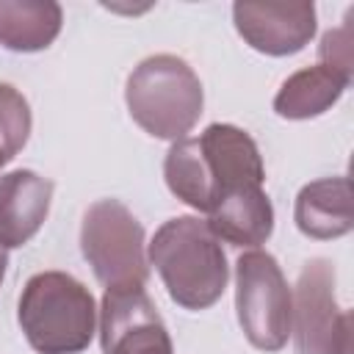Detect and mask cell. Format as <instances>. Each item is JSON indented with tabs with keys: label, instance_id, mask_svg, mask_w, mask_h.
I'll return each mask as SVG.
<instances>
[{
	"label": "cell",
	"instance_id": "obj_14",
	"mask_svg": "<svg viewBox=\"0 0 354 354\" xmlns=\"http://www.w3.org/2000/svg\"><path fill=\"white\" fill-rule=\"evenodd\" d=\"M351 80H346L343 75H337L335 69L315 64V66H304L299 72H293L277 91L274 97V111L282 119H315L321 113H326L348 88Z\"/></svg>",
	"mask_w": 354,
	"mask_h": 354
},
{
	"label": "cell",
	"instance_id": "obj_15",
	"mask_svg": "<svg viewBox=\"0 0 354 354\" xmlns=\"http://www.w3.org/2000/svg\"><path fill=\"white\" fill-rule=\"evenodd\" d=\"M30 105L11 83H0V169L8 166L30 136Z\"/></svg>",
	"mask_w": 354,
	"mask_h": 354
},
{
	"label": "cell",
	"instance_id": "obj_17",
	"mask_svg": "<svg viewBox=\"0 0 354 354\" xmlns=\"http://www.w3.org/2000/svg\"><path fill=\"white\" fill-rule=\"evenodd\" d=\"M6 268H8V252L0 246V285H3V279H6Z\"/></svg>",
	"mask_w": 354,
	"mask_h": 354
},
{
	"label": "cell",
	"instance_id": "obj_4",
	"mask_svg": "<svg viewBox=\"0 0 354 354\" xmlns=\"http://www.w3.org/2000/svg\"><path fill=\"white\" fill-rule=\"evenodd\" d=\"M144 227L119 199H97L80 224V252L105 290L144 288L149 260Z\"/></svg>",
	"mask_w": 354,
	"mask_h": 354
},
{
	"label": "cell",
	"instance_id": "obj_7",
	"mask_svg": "<svg viewBox=\"0 0 354 354\" xmlns=\"http://www.w3.org/2000/svg\"><path fill=\"white\" fill-rule=\"evenodd\" d=\"M97 326L102 354H174L169 329L144 288L105 290Z\"/></svg>",
	"mask_w": 354,
	"mask_h": 354
},
{
	"label": "cell",
	"instance_id": "obj_13",
	"mask_svg": "<svg viewBox=\"0 0 354 354\" xmlns=\"http://www.w3.org/2000/svg\"><path fill=\"white\" fill-rule=\"evenodd\" d=\"M64 25V11L53 0H0V44L14 53L47 50Z\"/></svg>",
	"mask_w": 354,
	"mask_h": 354
},
{
	"label": "cell",
	"instance_id": "obj_16",
	"mask_svg": "<svg viewBox=\"0 0 354 354\" xmlns=\"http://www.w3.org/2000/svg\"><path fill=\"white\" fill-rule=\"evenodd\" d=\"M318 64L335 69L337 75H343L346 80H351L354 75V58H351V22L346 19V25L335 28V30H326L321 36V44H318Z\"/></svg>",
	"mask_w": 354,
	"mask_h": 354
},
{
	"label": "cell",
	"instance_id": "obj_5",
	"mask_svg": "<svg viewBox=\"0 0 354 354\" xmlns=\"http://www.w3.org/2000/svg\"><path fill=\"white\" fill-rule=\"evenodd\" d=\"M235 310L246 340L260 351H279L290 337V285L274 254L243 252L235 263Z\"/></svg>",
	"mask_w": 354,
	"mask_h": 354
},
{
	"label": "cell",
	"instance_id": "obj_1",
	"mask_svg": "<svg viewBox=\"0 0 354 354\" xmlns=\"http://www.w3.org/2000/svg\"><path fill=\"white\" fill-rule=\"evenodd\" d=\"M147 254L174 304L185 310H207L221 299L230 266L221 241L205 218L174 216L163 221L155 230Z\"/></svg>",
	"mask_w": 354,
	"mask_h": 354
},
{
	"label": "cell",
	"instance_id": "obj_8",
	"mask_svg": "<svg viewBox=\"0 0 354 354\" xmlns=\"http://www.w3.org/2000/svg\"><path fill=\"white\" fill-rule=\"evenodd\" d=\"M232 22L252 50L274 58L304 50L318 28L310 0H241L232 6Z\"/></svg>",
	"mask_w": 354,
	"mask_h": 354
},
{
	"label": "cell",
	"instance_id": "obj_12",
	"mask_svg": "<svg viewBox=\"0 0 354 354\" xmlns=\"http://www.w3.org/2000/svg\"><path fill=\"white\" fill-rule=\"evenodd\" d=\"M207 227L232 246H260L274 232V207L263 188H241L216 202Z\"/></svg>",
	"mask_w": 354,
	"mask_h": 354
},
{
	"label": "cell",
	"instance_id": "obj_6",
	"mask_svg": "<svg viewBox=\"0 0 354 354\" xmlns=\"http://www.w3.org/2000/svg\"><path fill=\"white\" fill-rule=\"evenodd\" d=\"M290 335L299 354L351 351V313L337 304L335 266L326 257L307 260L290 290Z\"/></svg>",
	"mask_w": 354,
	"mask_h": 354
},
{
	"label": "cell",
	"instance_id": "obj_3",
	"mask_svg": "<svg viewBox=\"0 0 354 354\" xmlns=\"http://www.w3.org/2000/svg\"><path fill=\"white\" fill-rule=\"evenodd\" d=\"M124 102L144 133L163 141H180L199 122L205 91L196 72L183 58L158 53L130 72Z\"/></svg>",
	"mask_w": 354,
	"mask_h": 354
},
{
	"label": "cell",
	"instance_id": "obj_2",
	"mask_svg": "<svg viewBox=\"0 0 354 354\" xmlns=\"http://www.w3.org/2000/svg\"><path fill=\"white\" fill-rule=\"evenodd\" d=\"M25 340L39 354H80L97 335L100 310L91 290L66 271L33 274L17 307Z\"/></svg>",
	"mask_w": 354,
	"mask_h": 354
},
{
	"label": "cell",
	"instance_id": "obj_9",
	"mask_svg": "<svg viewBox=\"0 0 354 354\" xmlns=\"http://www.w3.org/2000/svg\"><path fill=\"white\" fill-rule=\"evenodd\" d=\"M202 169L210 191V210L216 202L241 188H263L266 169L254 138L235 124H207L196 138Z\"/></svg>",
	"mask_w": 354,
	"mask_h": 354
},
{
	"label": "cell",
	"instance_id": "obj_11",
	"mask_svg": "<svg viewBox=\"0 0 354 354\" xmlns=\"http://www.w3.org/2000/svg\"><path fill=\"white\" fill-rule=\"evenodd\" d=\"M293 221L301 235L332 241L354 227V199L348 177H321L307 183L293 205Z\"/></svg>",
	"mask_w": 354,
	"mask_h": 354
},
{
	"label": "cell",
	"instance_id": "obj_10",
	"mask_svg": "<svg viewBox=\"0 0 354 354\" xmlns=\"http://www.w3.org/2000/svg\"><path fill=\"white\" fill-rule=\"evenodd\" d=\"M53 183L30 169L0 174V246H25L47 221Z\"/></svg>",
	"mask_w": 354,
	"mask_h": 354
}]
</instances>
